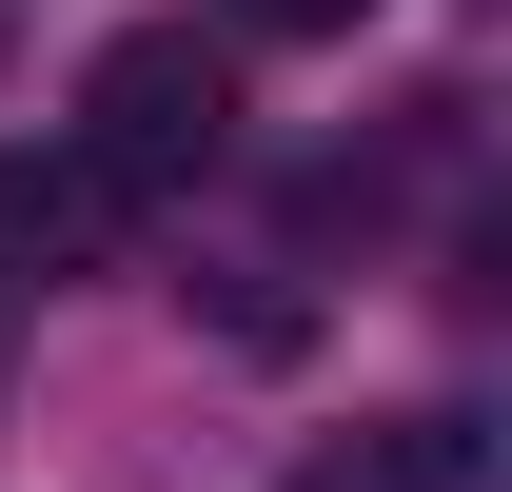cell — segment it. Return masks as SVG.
Returning <instances> with one entry per match:
<instances>
[{
	"label": "cell",
	"instance_id": "cell-1",
	"mask_svg": "<svg viewBox=\"0 0 512 492\" xmlns=\"http://www.w3.org/2000/svg\"><path fill=\"white\" fill-rule=\"evenodd\" d=\"M79 158L138 197H178L237 158V40H197V20H138V40H99V79H79Z\"/></svg>",
	"mask_w": 512,
	"mask_h": 492
},
{
	"label": "cell",
	"instance_id": "cell-2",
	"mask_svg": "<svg viewBox=\"0 0 512 492\" xmlns=\"http://www.w3.org/2000/svg\"><path fill=\"white\" fill-rule=\"evenodd\" d=\"M119 237L138 217H119V178H99L79 138H0V296H20V276L60 296V276H99Z\"/></svg>",
	"mask_w": 512,
	"mask_h": 492
},
{
	"label": "cell",
	"instance_id": "cell-3",
	"mask_svg": "<svg viewBox=\"0 0 512 492\" xmlns=\"http://www.w3.org/2000/svg\"><path fill=\"white\" fill-rule=\"evenodd\" d=\"M276 492H473V414H375V433H316Z\"/></svg>",
	"mask_w": 512,
	"mask_h": 492
},
{
	"label": "cell",
	"instance_id": "cell-4",
	"mask_svg": "<svg viewBox=\"0 0 512 492\" xmlns=\"http://www.w3.org/2000/svg\"><path fill=\"white\" fill-rule=\"evenodd\" d=\"M256 40H335V20H355V0H237Z\"/></svg>",
	"mask_w": 512,
	"mask_h": 492
}]
</instances>
